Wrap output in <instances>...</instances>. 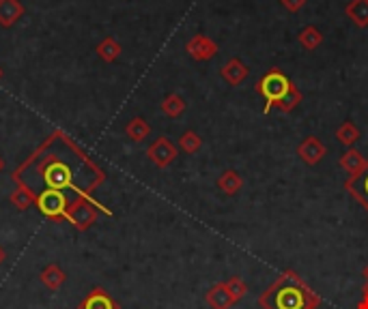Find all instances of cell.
Segmentation results:
<instances>
[{
    "mask_svg": "<svg viewBox=\"0 0 368 309\" xmlns=\"http://www.w3.org/2000/svg\"><path fill=\"white\" fill-rule=\"evenodd\" d=\"M125 133L134 140V142H143L149 135V125L143 121V118H134V121L125 127Z\"/></svg>",
    "mask_w": 368,
    "mask_h": 309,
    "instance_id": "cell-12",
    "label": "cell"
},
{
    "mask_svg": "<svg viewBox=\"0 0 368 309\" xmlns=\"http://www.w3.org/2000/svg\"><path fill=\"white\" fill-rule=\"evenodd\" d=\"M22 13H24V7L17 0H0V24L3 26H11L15 19H19Z\"/></svg>",
    "mask_w": 368,
    "mask_h": 309,
    "instance_id": "cell-9",
    "label": "cell"
},
{
    "mask_svg": "<svg viewBox=\"0 0 368 309\" xmlns=\"http://www.w3.org/2000/svg\"><path fill=\"white\" fill-rule=\"evenodd\" d=\"M360 309H368V288H366V303H362Z\"/></svg>",
    "mask_w": 368,
    "mask_h": 309,
    "instance_id": "cell-24",
    "label": "cell"
},
{
    "mask_svg": "<svg viewBox=\"0 0 368 309\" xmlns=\"http://www.w3.org/2000/svg\"><path fill=\"white\" fill-rule=\"evenodd\" d=\"M347 13L358 24H368V0H355V3L347 9Z\"/></svg>",
    "mask_w": 368,
    "mask_h": 309,
    "instance_id": "cell-16",
    "label": "cell"
},
{
    "mask_svg": "<svg viewBox=\"0 0 368 309\" xmlns=\"http://www.w3.org/2000/svg\"><path fill=\"white\" fill-rule=\"evenodd\" d=\"M11 178L29 189L41 215L52 222H67L69 212L84 202L112 215L108 206L95 200V192L106 181L104 170L63 131H54Z\"/></svg>",
    "mask_w": 368,
    "mask_h": 309,
    "instance_id": "cell-1",
    "label": "cell"
},
{
    "mask_svg": "<svg viewBox=\"0 0 368 309\" xmlns=\"http://www.w3.org/2000/svg\"><path fill=\"white\" fill-rule=\"evenodd\" d=\"M149 157L155 165H159V168H166V165L177 157V149L170 144L166 137H159L157 142H153V144L149 147Z\"/></svg>",
    "mask_w": 368,
    "mask_h": 309,
    "instance_id": "cell-6",
    "label": "cell"
},
{
    "mask_svg": "<svg viewBox=\"0 0 368 309\" xmlns=\"http://www.w3.org/2000/svg\"><path fill=\"white\" fill-rule=\"evenodd\" d=\"M0 78H3V69H0Z\"/></svg>",
    "mask_w": 368,
    "mask_h": 309,
    "instance_id": "cell-26",
    "label": "cell"
},
{
    "mask_svg": "<svg viewBox=\"0 0 368 309\" xmlns=\"http://www.w3.org/2000/svg\"><path fill=\"white\" fill-rule=\"evenodd\" d=\"M198 147H200V140H198V135H196V133H186V135L181 137V149H183V151L194 153Z\"/></svg>",
    "mask_w": 368,
    "mask_h": 309,
    "instance_id": "cell-18",
    "label": "cell"
},
{
    "mask_svg": "<svg viewBox=\"0 0 368 309\" xmlns=\"http://www.w3.org/2000/svg\"><path fill=\"white\" fill-rule=\"evenodd\" d=\"M300 153L304 155V159L306 161H310V163H314V161H319L321 157H323V147L319 144L317 140H306L304 144L300 147Z\"/></svg>",
    "mask_w": 368,
    "mask_h": 309,
    "instance_id": "cell-13",
    "label": "cell"
},
{
    "mask_svg": "<svg viewBox=\"0 0 368 309\" xmlns=\"http://www.w3.org/2000/svg\"><path fill=\"white\" fill-rule=\"evenodd\" d=\"M183 108H186V103H183L181 97H177V94H170V97L162 103V110L168 114V116H179L183 112Z\"/></svg>",
    "mask_w": 368,
    "mask_h": 309,
    "instance_id": "cell-17",
    "label": "cell"
},
{
    "mask_svg": "<svg viewBox=\"0 0 368 309\" xmlns=\"http://www.w3.org/2000/svg\"><path fill=\"white\" fill-rule=\"evenodd\" d=\"M5 260H7V251H5V247H3V245H0V267L5 265Z\"/></svg>",
    "mask_w": 368,
    "mask_h": 309,
    "instance_id": "cell-23",
    "label": "cell"
},
{
    "mask_svg": "<svg viewBox=\"0 0 368 309\" xmlns=\"http://www.w3.org/2000/svg\"><path fill=\"white\" fill-rule=\"evenodd\" d=\"M282 3H285L291 11H295V9H300V7L304 5V0H282Z\"/></svg>",
    "mask_w": 368,
    "mask_h": 309,
    "instance_id": "cell-22",
    "label": "cell"
},
{
    "mask_svg": "<svg viewBox=\"0 0 368 309\" xmlns=\"http://www.w3.org/2000/svg\"><path fill=\"white\" fill-rule=\"evenodd\" d=\"M347 189H349L353 196H358L366 204V208H368V163L364 165L362 172L355 178H351L347 183Z\"/></svg>",
    "mask_w": 368,
    "mask_h": 309,
    "instance_id": "cell-8",
    "label": "cell"
},
{
    "mask_svg": "<svg viewBox=\"0 0 368 309\" xmlns=\"http://www.w3.org/2000/svg\"><path fill=\"white\" fill-rule=\"evenodd\" d=\"M3 168H5V161H3V159H0V172H3Z\"/></svg>",
    "mask_w": 368,
    "mask_h": 309,
    "instance_id": "cell-25",
    "label": "cell"
},
{
    "mask_svg": "<svg viewBox=\"0 0 368 309\" xmlns=\"http://www.w3.org/2000/svg\"><path fill=\"white\" fill-rule=\"evenodd\" d=\"M340 140L344 142V144H351V142L358 140V131H355L351 125H344V127L340 129Z\"/></svg>",
    "mask_w": 368,
    "mask_h": 309,
    "instance_id": "cell-21",
    "label": "cell"
},
{
    "mask_svg": "<svg viewBox=\"0 0 368 309\" xmlns=\"http://www.w3.org/2000/svg\"><path fill=\"white\" fill-rule=\"evenodd\" d=\"M248 74V71L243 69V65L239 60H231L226 67H224V78L231 82V84H237L243 80V76Z\"/></svg>",
    "mask_w": 368,
    "mask_h": 309,
    "instance_id": "cell-15",
    "label": "cell"
},
{
    "mask_svg": "<svg viewBox=\"0 0 368 309\" xmlns=\"http://www.w3.org/2000/svg\"><path fill=\"white\" fill-rule=\"evenodd\" d=\"M261 94L267 99L265 112L271 110V106H278L280 110H291L297 101H300V92L295 86L280 74V71H269V74L259 84Z\"/></svg>",
    "mask_w": 368,
    "mask_h": 309,
    "instance_id": "cell-3",
    "label": "cell"
},
{
    "mask_svg": "<svg viewBox=\"0 0 368 309\" xmlns=\"http://www.w3.org/2000/svg\"><path fill=\"white\" fill-rule=\"evenodd\" d=\"M222 294H224V288H222V286H218V288H214V290L209 292V303H211L216 309H226V307H228V303L222 301Z\"/></svg>",
    "mask_w": 368,
    "mask_h": 309,
    "instance_id": "cell-20",
    "label": "cell"
},
{
    "mask_svg": "<svg viewBox=\"0 0 368 309\" xmlns=\"http://www.w3.org/2000/svg\"><path fill=\"white\" fill-rule=\"evenodd\" d=\"M39 279H41V283H43L45 288L52 290V292H56V290H61V286L65 283L67 273H65L58 265H48V267L41 271Z\"/></svg>",
    "mask_w": 368,
    "mask_h": 309,
    "instance_id": "cell-7",
    "label": "cell"
},
{
    "mask_svg": "<svg viewBox=\"0 0 368 309\" xmlns=\"http://www.w3.org/2000/svg\"><path fill=\"white\" fill-rule=\"evenodd\" d=\"M9 202L17 208V210H29L33 204H35V196L29 192L26 187H15L13 192H11V196H9Z\"/></svg>",
    "mask_w": 368,
    "mask_h": 309,
    "instance_id": "cell-11",
    "label": "cell"
},
{
    "mask_svg": "<svg viewBox=\"0 0 368 309\" xmlns=\"http://www.w3.org/2000/svg\"><path fill=\"white\" fill-rule=\"evenodd\" d=\"M319 303L314 294L293 273H285L261 297L265 309H312Z\"/></svg>",
    "mask_w": 368,
    "mask_h": 309,
    "instance_id": "cell-2",
    "label": "cell"
},
{
    "mask_svg": "<svg viewBox=\"0 0 368 309\" xmlns=\"http://www.w3.org/2000/svg\"><path fill=\"white\" fill-rule=\"evenodd\" d=\"M188 50L194 58L205 60V58H209V56L216 54V43H211L207 37H196L188 43Z\"/></svg>",
    "mask_w": 368,
    "mask_h": 309,
    "instance_id": "cell-10",
    "label": "cell"
},
{
    "mask_svg": "<svg viewBox=\"0 0 368 309\" xmlns=\"http://www.w3.org/2000/svg\"><path fill=\"white\" fill-rule=\"evenodd\" d=\"M300 39H302V43H304L306 47H314V45L321 41V35H319V31H314V28H306V31L300 35Z\"/></svg>",
    "mask_w": 368,
    "mask_h": 309,
    "instance_id": "cell-19",
    "label": "cell"
},
{
    "mask_svg": "<svg viewBox=\"0 0 368 309\" xmlns=\"http://www.w3.org/2000/svg\"><path fill=\"white\" fill-rule=\"evenodd\" d=\"M99 212H104L99 206H95V204H90V202H84V204H80V206H76L72 212H69V217H67V222L72 224L76 230H80V232H86L90 226H93L95 222H97V217H99Z\"/></svg>",
    "mask_w": 368,
    "mask_h": 309,
    "instance_id": "cell-4",
    "label": "cell"
},
{
    "mask_svg": "<svg viewBox=\"0 0 368 309\" xmlns=\"http://www.w3.org/2000/svg\"><path fill=\"white\" fill-rule=\"evenodd\" d=\"M97 54H99L104 60L112 62L114 58L121 54V45L114 41V39H106V41H102V43L97 45Z\"/></svg>",
    "mask_w": 368,
    "mask_h": 309,
    "instance_id": "cell-14",
    "label": "cell"
},
{
    "mask_svg": "<svg viewBox=\"0 0 368 309\" xmlns=\"http://www.w3.org/2000/svg\"><path fill=\"white\" fill-rule=\"evenodd\" d=\"M366 277H368V269H366Z\"/></svg>",
    "mask_w": 368,
    "mask_h": 309,
    "instance_id": "cell-27",
    "label": "cell"
},
{
    "mask_svg": "<svg viewBox=\"0 0 368 309\" xmlns=\"http://www.w3.org/2000/svg\"><path fill=\"white\" fill-rule=\"evenodd\" d=\"M78 309H121V305L104 288H93L80 303Z\"/></svg>",
    "mask_w": 368,
    "mask_h": 309,
    "instance_id": "cell-5",
    "label": "cell"
}]
</instances>
